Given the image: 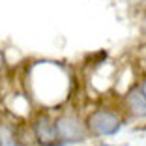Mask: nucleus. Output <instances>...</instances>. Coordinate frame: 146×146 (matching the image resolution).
Wrapping results in <instances>:
<instances>
[{"label":"nucleus","mask_w":146,"mask_h":146,"mask_svg":"<svg viewBox=\"0 0 146 146\" xmlns=\"http://www.w3.org/2000/svg\"><path fill=\"white\" fill-rule=\"evenodd\" d=\"M84 125L88 131V137H112L122 129L124 118L118 114V111H112L107 107L94 109L90 114L84 118Z\"/></svg>","instance_id":"nucleus-1"},{"label":"nucleus","mask_w":146,"mask_h":146,"mask_svg":"<svg viewBox=\"0 0 146 146\" xmlns=\"http://www.w3.org/2000/svg\"><path fill=\"white\" fill-rule=\"evenodd\" d=\"M54 127L58 139L64 146L68 144H79V142L88 139V131H86L84 120H81L77 114L73 112H62L54 118Z\"/></svg>","instance_id":"nucleus-2"},{"label":"nucleus","mask_w":146,"mask_h":146,"mask_svg":"<svg viewBox=\"0 0 146 146\" xmlns=\"http://www.w3.org/2000/svg\"><path fill=\"white\" fill-rule=\"evenodd\" d=\"M32 137L38 146H64L58 139L54 127V118L47 114V112H39L30 124Z\"/></svg>","instance_id":"nucleus-3"},{"label":"nucleus","mask_w":146,"mask_h":146,"mask_svg":"<svg viewBox=\"0 0 146 146\" xmlns=\"http://www.w3.org/2000/svg\"><path fill=\"white\" fill-rule=\"evenodd\" d=\"M124 107L133 118H146V96L139 88V84H133L124 96Z\"/></svg>","instance_id":"nucleus-4"},{"label":"nucleus","mask_w":146,"mask_h":146,"mask_svg":"<svg viewBox=\"0 0 146 146\" xmlns=\"http://www.w3.org/2000/svg\"><path fill=\"white\" fill-rule=\"evenodd\" d=\"M0 146H23L17 133L6 124H0Z\"/></svg>","instance_id":"nucleus-5"},{"label":"nucleus","mask_w":146,"mask_h":146,"mask_svg":"<svg viewBox=\"0 0 146 146\" xmlns=\"http://www.w3.org/2000/svg\"><path fill=\"white\" fill-rule=\"evenodd\" d=\"M139 88H141V90H142V94H144V96H146V77H144V79H142V81H141V82H139Z\"/></svg>","instance_id":"nucleus-6"},{"label":"nucleus","mask_w":146,"mask_h":146,"mask_svg":"<svg viewBox=\"0 0 146 146\" xmlns=\"http://www.w3.org/2000/svg\"><path fill=\"white\" fill-rule=\"evenodd\" d=\"M96 146H114V144H107V142H101V144H96Z\"/></svg>","instance_id":"nucleus-7"}]
</instances>
